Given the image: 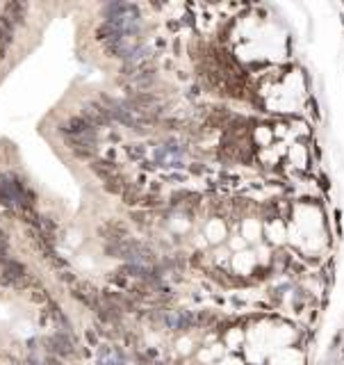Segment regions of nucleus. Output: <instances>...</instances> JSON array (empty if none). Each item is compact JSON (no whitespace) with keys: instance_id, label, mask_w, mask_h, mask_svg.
I'll return each instance as SVG.
<instances>
[{"instance_id":"1","label":"nucleus","mask_w":344,"mask_h":365,"mask_svg":"<svg viewBox=\"0 0 344 365\" xmlns=\"http://www.w3.org/2000/svg\"><path fill=\"white\" fill-rule=\"evenodd\" d=\"M89 167H91V171L96 173V176H100L103 180H107L109 176H117L119 169L114 162H109V160H91L89 162Z\"/></svg>"},{"instance_id":"2","label":"nucleus","mask_w":344,"mask_h":365,"mask_svg":"<svg viewBox=\"0 0 344 365\" xmlns=\"http://www.w3.org/2000/svg\"><path fill=\"white\" fill-rule=\"evenodd\" d=\"M128 182L123 180V176H109L107 180H105V192H109V194H121L123 192V188H126Z\"/></svg>"},{"instance_id":"3","label":"nucleus","mask_w":344,"mask_h":365,"mask_svg":"<svg viewBox=\"0 0 344 365\" xmlns=\"http://www.w3.org/2000/svg\"><path fill=\"white\" fill-rule=\"evenodd\" d=\"M121 194H123V201L128 203V206H130V203H137V190H135V188H128V185H126Z\"/></svg>"}]
</instances>
